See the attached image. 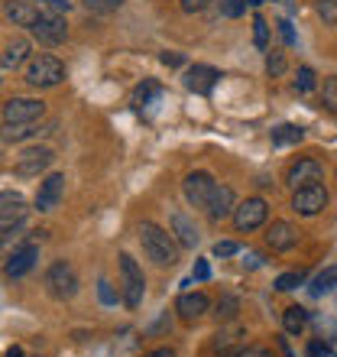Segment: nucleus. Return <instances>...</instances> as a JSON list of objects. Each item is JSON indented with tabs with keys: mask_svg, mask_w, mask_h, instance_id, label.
<instances>
[{
	"mask_svg": "<svg viewBox=\"0 0 337 357\" xmlns=\"http://www.w3.org/2000/svg\"><path fill=\"white\" fill-rule=\"evenodd\" d=\"M140 244H143V254L150 257L156 266H175L178 244L172 241V234H166V231H162L159 225L143 221V225H140Z\"/></svg>",
	"mask_w": 337,
	"mask_h": 357,
	"instance_id": "nucleus-1",
	"label": "nucleus"
},
{
	"mask_svg": "<svg viewBox=\"0 0 337 357\" xmlns=\"http://www.w3.org/2000/svg\"><path fill=\"white\" fill-rule=\"evenodd\" d=\"M120 296L127 309H140L146 296V276L130 254H120Z\"/></svg>",
	"mask_w": 337,
	"mask_h": 357,
	"instance_id": "nucleus-2",
	"label": "nucleus"
},
{
	"mask_svg": "<svg viewBox=\"0 0 337 357\" xmlns=\"http://www.w3.org/2000/svg\"><path fill=\"white\" fill-rule=\"evenodd\" d=\"M62 78H65V66H62V59L49 56V52L36 56L33 62H29V68H26V82L33 88H56V85H62Z\"/></svg>",
	"mask_w": 337,
	"mask_h": 357,
	"instance_id": "nucleus-3",
	"label": "nucleus"
},
{
	"mask_svg": "<svg viewBox=\"0 0 337 357\" xmlns=\"http://www.w3.org/2000/svg\"><path fill=\"white\" fill-rule=\"evenodd\" d=\"M46 292L52 296V299L65 302L72 299L78 292V273L72 264H65V260H56V264L46 270Z\"/></svg>",
	"mask_w": 337,
	"mask_h": 357,
	"instance_id": "nucleus-4",
	"label": "nucleus"
},
{
	"mask_svg": "<svg viewBox=\"0 0 337 357\" xmlns=\"http://www.w3.org/2000/svg\"><path fill=\"white\" fill-rule=\"evenodd\" d=\"M328 202H331V195L321 182L318 185H305V188H295V195H292V211H295V215H305V218H315L328 208Z\"/></svg>",
	"mask_w": 337,
	"mask_h": 357,
	"instance_id": "nucleus-5",
	"label": "nucleus"
},
{
	"mask_svg": "<svg viewBox=\"0 0 337 357\" xmlns=\"http://www.w3.org/2000/svg\"><path fill=\"white\" fill-rule=\"evenodd\" d=\"M33 36H36L42 46H62L68 39V26H65V20H62V13H56V10L39 13L36 26H33Z\"/></svg>",
	"mask_w": 337,
	"mask_h": 357,
	"instance_id": "nucleus-6",
	"label": "nucleus"
},
{
	"mask_svg": "<svg viewBox=\"0 0 337 357\" xmlns=\"http://www.w3.org/2000/svg\"><path fill=\"white\" fill-rule=\"evenodd\" d=\"M46 114V101L39 98H10L3 104V123H36Z\"/></svg>",
	"mask_w": 337,
	"mask_h": 357,
	"instance_id": "nucleus-7",
	"label": "nucleus"
},
{
	"mask_svg": "<svg viewBox=\"0 0 337 357\" xmlns=\"http://www.w3.org/2000/svg\"><path fill=\"white\" fill-rule=\"evenodd\" d=\"M52 160H56V153L49 150V146H26L17 156V162H13V172L23 178H33L39 172H46L52 166Z\"/></svg>",
	"mask_w": 337,
	"mask_h": 357,
	"instance_id": "nucleus-8",
	"label": "nucleus"
},
{
	"mask_svg": "<svg viewBox=\"0 0 337 357\" xmlns=\"http://www.w3.org/2000/svg\"><path fill=\"white\" fill-rule=\"evenodd\" d=\"M266 215H269V205L262 202V198H246V202H240V205L234 208V227L240 231V234H246V231H256L260 225H266Z\"/></svg>",
	"mask_w": 337,
	"mask_h": 357,
	"instance_id": "nucleus-9",
	"label": "nucleus"
},
{
	"mask_svg": "<svg viewBox=\"0 0 337 357\" xmlns=\"http://www.w3.org/2000/svg\"><path fill=\"white\" fill-rule=\"evenodd\" d=\"M285 182L292 188H305V185H318L324 182V162L315 160V156H301L299 162H292L289 172H285Z\"/></svg>",
	"mask_w": 337,
	"mask_h": 357,
	"instance_id": "nucleus-10",
	"label": "nucleus"
},
{
	"mask_svg": "<svg viewBox=\"0 0 337 357\" xmlns=\"http://www.w3.org/2000/svg\"><path fill=\"white\" fill-rule=\"evenodd\" d=\"M214 188H217V182H214V176H207V172H188L185 182H182V192H185L191 208H207Z\"/></svg>",
	"mask_w": 337,
	"mask_h": 357,
	"instance_id": "nucleus-11",
	"label": "nucleus"
},
{
	"mask_svg": "<svg viewBox=\"0 0 337 357\" xmlns=\"http://www.w3.org/2000/svg\"><path fill=\"white\" fill-rule=\"evenodd\" d=\"M62 195H65V172L46 176L39 182V192H36V211H56Z\"/></svg>",
	"mask_w": 337,
	"mask_h": 357,
	"instance_id": "nucleus-12",
	"label": "nucleus"
},
{
	"mask_svg": "<svg viewBox=\"0 0 337 357\" xmlns=\"http://www.w3.org/2000/svg\"><path fill=\"white\" fill-rule=\"evenodd\" d=\"M39 260V247L36 244H19L13 254L3 260V273H7L10 280H19V276H26Z\"/></svg>",
	"mask_w": 337,
	"mask_h": 357,
	"instance_id": "nucleus-13",
	"label": "nucleus"
},
{
	"mask_svg": "<svg viewBox=\"0 0 337 357\" xmlns=\"http://www.w3.org/2000/svg\"><path fill=\"white\" fill-rule=\"evenodd\" d=\"M299 244V227L289 225V221H272L266 227V247H269L272 254H285L292 247Z\"/></svg>",
	"mask_w": 337,
	"mask_h": 357,
	"instance_id": "nucleus-14",
	"label": "nucleus"
},
{
	"mask_svg": "<svg viewBox=\"0 0 337 357\" xmlns=\"http://www.w3.org/2000/svg\"><path fill=\"white\" fill-rule=\"evenodd\" d=\"M217 82H221V72L211 66H191L185 72V88L195 94H211Z\"/></svg>",
	"mask_w": 337,
	"mask_h": 357,
	"instance_id": "nucleus-15",
	"label": "nucleus"
},
{
	"mask_svg": "<svg viewBox=\"0 0 337 357\" xmlns=\"http://www.w3.org/2000/svg\"><path fill=\"white\" fill-rule=\"evenodd\" d=\"M207 309H211V299H207L205 292H182L175 302V312L185 321H198Z\"/></svg>",
	"mask_w": 337,
	"mask_h": 357,
	"instance_id": "nucleus-16",
	"label": "nucleus"
},
{
	"mask_svg": "<svg viewBox=\"0 0 337 357\" xmlns=\"http://www.w3.org/2000/svg\"><path fill=\"white\" fill-rule=\"evenodd\" d=\"M26 198L19 195V192H0V221L3 225H17L26 218Z\"/></svg>",
	"mask_w": 337,
	"mask_h": 357,
	"instance_id": "nucleus-17",
	"label": "nucleus"
},
{
	"mask_svg": "<svg viewBox=\"0 0 337 357\" xmlns=\"http://www.w3.org/2000/svg\"><path fill=\"white\" fill-rule=\"evenodd\" d=\"M234 188L230 185H217L214 195H211V202H207V215H211V221H224V218L234 215Z\"/></svg>",
	"mask_w": 337,
	"mask_h": 357,
	"instance_id": "nucleus-18",
	"label": "nucleus"
},
{
	"mask_svg": "<svg viewBox=\"0 0 337 357\" xmlns=\"http://www.w3.org/2000/svg\"><path fill=\"white\" fill-rule=\"evenodd\" d=\"M3 13H7V20L13 23V26H26L33 29L39 20V10L29 3V0H7V7H3Z\"/></svg>",
	"mask_w": 337,
	"mask_h": 357,
	"instance_id": "nucleus-19",
	"label": "nucleus"
},
{
	"mask_svg": "<svg viewBox=\"0 0 337 357\" xmlns=\"http://www.w3.org/2000/svg\"><path fill=\"white\" fill-rule=\"evenodd\" d=\"M26 56H29V43H26V39H10L7 49H3V56H0V68L13 72V68H19L23 62H26Z\"/></svg>",
	"mask_w": 337,
	"mask_h": 357,
	"instance_id": "nucleus-20",
	"label": "nucleus"
},
{
	"mask_svg": "<svg viewBox=\"0 0 337 357\" xmlns=\"http://www.w3.org/2000/svg\"><path fill=\"white\" fill-rule=\"evenodd\" d=\"M240 338H244V328L240 325H230V328H221L214 335V351L217 354H224V357H234L237 351V344H240Z\"/></svg>",
	"mask_w": 337,
	"mask_h": 357,
	"instance_id": "nucleus-21",
	"label": "nucleus"
},
{
	"mask_svg": "<svg viewBox=\"0 0 337 357\" xmlns=\"http://www.w3.org/2000/svg\"><path fill=\"white\" fill-rule=\"evenodd\" d=\"M172 231H175V237H178V247H188V250H195V244H198V227L188 221L182 211H175L172 215Z\"/></svg>",
	"mask_w": 337,
	"mask_h": 357,
	"instance_id": "nucleus-22",
	"label": "nucleus"
},
{
	"mask_svg": "<svg viewBox=\"0 0 337 357\" xmlns=\"http://www.w3.org/2000/svg\"><path fill=\"white\" fill-rule=\"evenodd\" d=\"M282 325H285V331H289V335H301V331H305V325H308V312L301 309V305H289V309H285V315H282Z\"/></svg>",
	"mask_w": 337,
	"mask_h": 357,
	"instance_id": "nucleus-23",
	"label": "nucleus"
},
{
	"mask_svg": "<svg viewBox=\"0 0 337 357\" xmlns=\"http://www.w3.org/2000/svg\"><path fill=\"white\" fill-rule=\"evenodd\" d=\"M17 225H19V221H17ZM17 225L0 227V260H7V257L13 254L19 244H23V237H19V227Z\"/></svg>",
	"mask_w": 337,
	"mask_h": 357,
	"instance_id": "nucleus-24",
	"label": "nucleus"
},
{
	"mask_svg": "<svg viewBox=\"0 0 337 357\" xmlns=\"http://www.w3.org/2000/svg\"><path fill=\"white\" fill-rule=\"evenodd\" d=\"M337 289V266H328V270H321L311 282V296H328V292Z\"/></svg>",
	"mask_w": 337,
	"mask_h": 357,
	"instance_id": "nucleus-25",
	"label": "nucleus"
},
{
	"mask_svg": "<svg viewBox=\"0 0 337 357\" xmlns=\"http://www.w3.org/2000/svg\"><path fill=\"white\" fill-rule=\"evenodd\" d=\"M301 137H305L301 127H295V123H282V127L272 130V146H289V143H299Z\"/></svg>",
	"mask_w": 337,
	"mask_h": 357,
	"instance_id": "nucleus-26",
	"label": "nucleus"
},
{
	"mask_svg": "<svg viewBox=\"0 0 337 357\" xmlns=\"http://www.w3.org/2000/svg\"><path fill=\"white\" fill-rule=\"evenodd\" d=\"M162 94V88H159V82H152V78H146L136 91H133V107H146V104L152 101V98H159Z\"/></svg>",
	"mask_w": 337,
	"mask_h": 357,
	"instance_id": "nucleus-27",
	"label": "nucleus"
},
{
	"mask_svg": "<svg viewBox=\"0 0 337 357\" xmlns=\"http://www.w3.org/2000/svg\"><path fill=\"white\" fill-rule=\"evenodd\" d=\"M36 133V127L33 123H3L0 127V137L7 143H17V140H26V137H33Z\"/></svg>",
	"mask_w": 337,
	"mask_h": 357,
	"instance_id": "nucleus-28",
	"label": "nucleus"
},
{
	"mask_svg": "<svg viewBox=\"0 0 337 357\" xmlns=\"http://www.w3.org/2000/svg\"><path fill=\"white\" fill-rule=\"evenodd\" d=\"M237 312H240V302H237V296H230V292H224L221 299H217V319L221 321H230V319H237Z\"/></svg>",
	"mask_w": 337,
	"mask_h": 357,
	"instance_id": "nucleus-29",
	"label": "nucleus"
},
{
	"mask_svg": "<svg viewBox=\"0 0 337 357\" xmlns=\"http://www.w3.org/2000/svg\"><path fill=\"white\" fill-rule=\"evenodd\" d=\"M253 43H256L260 52L269 49V23H266L262 17H253Z\"/></svg>",
	"mask_w": 337,
	"mask_h": 357,
	"instance_id": "nucleus-30",
	"label": "nucleus"
},
{
	"mask_svg": "<svg viewBox=\"0 0 337 357\" xmlns=\"http://www.w3.org/2000/svg\"><path fill=\"white\" fill-rule=\"evenodd\" d=\"M301 282H305V273H301V270L282 273L279 280H276V289H279V292H289V289H295V286H301Z\"/></svg>",
	"mask_w": 337,
	"mask_h": 357,
	"instance_id": "nucleus-31",
	"label": "nucleus"
},
{
	"mask_svg": "<svg viewBox=\"0 0 337 357\" xmlns=\"http://www.w3.org/2000/svg\"><path fill=\"white\" fill-rule=\"evenodd\" d=\"M321 104L328 107V111H337V78H324V91H321Z\"/></svg>",
	"mask_w": 337,
	"mask_h": 357,
	"instance_id": "nucleus-32",
	"label": "nucleus"
},
{
	"mask_svg": "<svg viewBox=\"0 0 337 357\" xmlns=\"http://www.w3.org/2000/svg\"><path fill=\"white\" fill-rule=\"evenodd\" d=\"M84 7L91 13H111V10H120L123 0H84Z\"/></svg>",
	"mask_w": 337,
	"mask_h": 357,
	"instance_id": "nucleus-33",
	"label": "nucleus"
},
{
	"mask_svg": "<svg viewBox=\"0 0 337 357\" xmlns=\"http://www.w3.org/2000/svg\"><path fill=\"white\" fill-rule=\"evenodd\" d=\"M311 88H315V72H311L308 66H301V68H299V78H295V91L308 94Z\"/></svg>",
	"mask_w": 337,
	"mask_h": 357,
	"instance_id": "nucleus-34",
	"label": "nucleus"
},
{
	"mask_svg": "<svg viewBox=\"0 0 337 357\" xmlns=\"http://www.w3.org/2000/svg\"><path fill=\"white\" fill-rule=\"evenodd\" d=\"M318 17L328 23V26H334L337 23V0H318Z\"/></svg>",
	"mask_w": 337,
	"mask_h": 357,
	"instance_id": "nucleus-35",
	"label": "nucleus"
},
{
	"mask_svg": "<svg viewBox=\"0 0 337 357\" xmlns=\"http://www.w3.org/2000/svg\"><path fill=\"white\" fill-rule=\"evenodd\" d=\"M266 72H269L272 78H279L282 72H285V56H282V52H269V56H266Z\"/></svg>",
	"mask_w": 337,
	"mask_h": 357,
	"instance_id": "nucleus-36",
	"label": "nucleus"
},
{
	"mask_svg": "<svg viewBox=\"0 0 337 357\" xmlns=\"http://www.w3.org/2000/svg\"><path fill=\"white\" fill-rule=\"evenodd\" d=\"M244 10H246V0H221V13L230 20L244 17Z\"/></svg>",
	"mask_w": 337,
	"mask_h": 357,
	"instance_id": "nucleus-37",
	"label": "nucleus"
},
{
	"mask_svg": "<svg viewBox=\"0 0 337 357\" xmlns=\"http://www.w3.org/2000/svg\"><path fill=\"white\" fill-rule=\"evenodd\" d=\"M240 247L234 244V241H217L214 244V257H234Z\"/></svg>",
	"mask_w": 337,
	"mask_h": 357,
	"instance_id": "nucleus-38",
	"label": "nucleus"
},
{
	"mask_svg": "<svg viewBox=\"0 0 337 357\" xmlns=\"http://www.w3.org/2000/svg\"><path fill=\"white\" fill-rule=\"evenodd\" d=\"M97 296H101V302H107V305H113V302H117V296H113V289H111V282H107V280L97 282Z\"/></svg>",
	"mask_w": 337,
	"mask_h": 357,
	"instance_id": "nucleus-39",
	"label": "nucleus"
},
{
	"mask_svg": "<svg viewBox=\"0 0 337 357\" xmlns=\"http://www.w3.org/2000/svg\"><path fill=\"white\" fill-rule=\"evenodd\" d=\"M191 276H195L198 282H205L207 276H211V266H207V260H195V270H191Z\"/></svg>",
	"mask_w": 337,
	"mask_h": 357,
	"instance_id": "nucleus-40",
	"label": "nucleus"
},
{
	"mask_svg": "<svg viewBox=\"0 0 337 357\" xmlns=\"http://www.w3.org/2000/svg\"><path fill=\"white\" fill-rule=\"evenodd\" d=\"M308 357H331V348L324 341H311L308 344Z\"/></svg>",
	"mask_w": 337,
	"mask_h": 357,
	"instance_id": "nucleus-41",
	"label": "nucleus"
},
{
	"mask_svg": "<svg viewBox=\"0 0 337 357\" xmlns=\"http://www.w3.org/2000/svg\"><path fill=\"white\" fill-rule=\"evenodd\" d=\"M207 3H211V0H182V10H185V13H201Z\"/></svg>",
	"mask_w": 337,
	"mask_h": 357,
	"instance_id": "nucleus-42",
	"label": "nucleus"
},
{
	"mask_svg": "<svg viewBox=\"0 0 337 357\" xmlns=\"http://www.w3.org/2000/svg\"><path fill=\"white\" fill-rule=\"evenodd\" d=\"M279 33H282V39H285V46H295V33H292L289 20H282V23H279Z\"/></svg>",
	"mask_w": 337,
	"mask_h": 357,
	"instance_id": "nucleus-43",
	"label": "nucleus"
},
{
	"mask_svg": "<svg viewBox=\"0 0 337 357\" xmlns=\"http://www.w3.org/2000/svg\"><path fill=\"white\" fill-rule=\"evenodd\" d=\"M185 62V56H178V52H162V66H168V68H178Z\"/></svg>",
	"mask_w": 337,
	"mask_h": 357,
	"instance_id": "nucleus-44",
	"label": "nucleus"
},
{
	"mask_svg": "<svg viewBox=\"0 0 337 357\" xmlns=\"http://www.w3.org/2000/svg\"><path fill=\"white\" fill-rule=\"evenodd\" d=\"M234 357H272L266 348H240Z\"/></svg>",
	"mask_w": 337,
	"mask_h": 357,
	"instance_id": "nucleus-45",
	"label": "nucleus"
},
{
	"mask_svg": "<svg viewBox=\"0 0 337 357\" xmlns=\"http://www.w3.org/2000/svg\"><path fill=\"white\" fill-rule=\"evenodd\" d=\"M46 7H49V10H56V13H62V10L72 7V0H46Z\"/></svg>",
	"mask_w": 337,
	"mask_h": 357,
	"instance_id": "nucleus-46",
	"label": "nucleus"
},
{
	"mask_svg": "<svg viewBox=\"0 0 337 357\" xmlns=\"http://www.w3.org/2000/svg\"><path fill=\"white\" fill-rule=\"evenodd\" d=\"M146 357H175V351L172 348H156V351H150Z\"/></svg>",
	"mask_w": 337,
	"mask_h": 357,
	"instance_id": "nucleus-47",
	"label": "nucleus"
},
{
	"mask_svg": "<svg viewBox=\"0 0 337 357\" xmlns=\"http://www.w3.org/2000/svg\"><path fill=\"white\" fill-rule=\"evenodd\" d=\"M7 357H26V354H23V348H10Z\"/></svg>",
	"mask_w": 337,
	"mask_h": 357,
	"instance_id": "nucleus-48",
	"label": "nucleus"
},
{
	"mask_svg": "<svg viewBox=\"0 0 337 357\" xmlns=\"http://www.w3.org/2000/svg\"><path fill=\"white\" fill-rule=\"evenodd\" d=\"M246 3H250V7H260V3H266V0H246Z\"/></svg>",
	"mask_w": 337,
	"mask_h": 357,
	"instance_id": "nucleus-49",
	"label": "nucleus"
}]
</instances>
